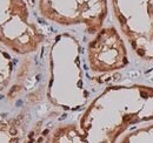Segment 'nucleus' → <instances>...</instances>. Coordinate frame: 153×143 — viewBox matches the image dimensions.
Listing matches in <instances>:
<instances>
[{
    "mask_svg": "<svg viewBox=\"0 0 153 143\" xmlns=\"http://www.w3.org/2000/svg\"><path fill=\"white\" fill-rule=\"evenodd\" d=\"M152 121L153 87H108L81 115L79 125L56 128L50 143H117L128 129Z\"/></svg>",
    "mask_w": 153,
    "mask_h": 143,
    "instance_id": "nucleus-1",
    "label": "nucleus"
},
{
    "mask_svg": "<svg viewBox=\"0 0 153 143\" xmlns=\"http://www.w3.org/2000/svg\"><path fill=\"white\" fill-rule=\"evenodd\" d=\"M40 12L46 19L62 25H85L97 34L107 15V0H40Z\"/></svg>",
    "mask_w": 153,
    "mask_h": 143,
    "instance_id": "nucleus-2",
    "label": "nucleus"
},
{
    "mask_svg": "<svg viewBox=\"0 0 153 143\" xmlns=\"http://www.w3.org/2000/svg\"><path fill=\"white\" fill-rule=\"evenodd\" d=\"M90 71L97 74L120 71L128 65V51L113 26L101 28L87 46Z\"/></svg>",
    "mask_w": 153,
    "mask_h": 143,
    "instance_id": "nucleus-3",
    "label": "nucleus"
},
{
    "mask_svg": "<svg viewBox=\"0 0 153 143\" xmlns=\"http://www.w3.org/2000/svg\"><path fill=\"white\" fill-rule=\"evenodd\" d=\"M119 143H153V121L134 127L119 140Z\"/></svg>",
    "mask_w": 153,
    "mask_h": 143,
    "instance_id": "nucleus-4",
    "label": "nucleus"
}]
</instances>
